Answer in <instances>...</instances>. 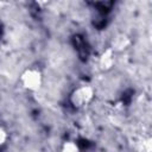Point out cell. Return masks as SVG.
<instances>
[{
    "label": "cell",
    "instance_id": "obj_4",
    "mask_svg": "<svg viewBox=\"0 0 152 152\" xmlns=\"http://www.w3.org/2000/svg\"><path fill=\"white\" fill-rule=\"evenodd\" d=\"M128 45H129L128 38H127L126 36H124V34H119V36H116V37L114 38V40H113V46H112L110 49L115 52V51H118V50H124V49H126Z\"/></svg>",
    "mask_w": 152,
    "mask_h": 152
},
{
    "label": "cell",
    "instance_id": "obj_1",
    "mask_svg": "<svg viewBox=\"0 0 152 152\" xmlns=\"http://www.w3.org/2000/svg\"><path fill=\"white\" fill-rule=\"evenodd\" d=\"M20 84L28 91H37L43 84V75L37 68H28L20 75Z\"/></svg>",
    "mask_w": 152,
    "mask_h": 152
},
{
    "label": "cell",
    "instance_id": "obj_3",
    "mask_svg": "<svg viewBox=\"0 0 152 152\" xmlns=\"http://www.w3.org/2000/svg\"><path fill=\"white\" fill-rule=\"evenodd\" d=\"M99 66L102 69V70H109L113 68L114 63H115V52L108 48L106 49L99 57Z\"/></svg>",
    "mask_w": 152,
    "mask_h": 152
},
{
    "label": "cell",
    "instance_id": "obj_5",
    "mask_svg": "<svg viewBox=\"0 0 152 152\" xmlns=\"http://www.w3.org/2000/svg\"><path fill=\"white\" fill-rule=\"evenodd\" d=\"M62 152H78V147L74 141H65L62 146Z\"/></svg>",
    "mask_w": 152,
    "mask_h": 152
},
{
    "label": "cell",
    "instance_id": "obj_6",
    "mask_svg": "<svg viewBox=\"0 0 152 152\" xmlns=\"http://www.w3.org/2000/svg\"><path fill=\"white\" fill-rule=\"evenodd\" d=\"M7 138H8L7 132H6L4 128H1V127H0V145L5 144V142L7 141Z\"/></svg>",
    "mask_w": 152,
    "mask_h": 152
},
{
    "label": "cell",
    "instance_id": "obj_2",
    "mask_svg": "<svg viewBox=\"0 0 152 152\" xmlns=\"http://www.w3.org/2000/svg\"><path fill=\"white\" fill-rule=\"evenodd\" d=\"M94 99V89L88 84H82L72 90L70 94V102L75 108H82L91 102Z\"/></svg>",
    "mask_w": 152,
    "mask_h": 152
}]
</instances>
